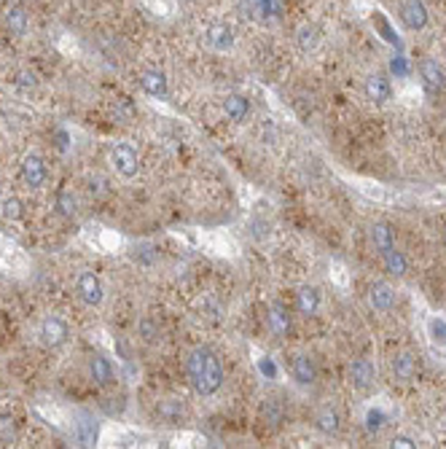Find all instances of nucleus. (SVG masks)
I'll return each mask as SVG.
<instances>
[{"instance_id":"2f4dec72","label":"nucleus","mask_w":446,"mask_h":449,"mask_svg":"<svg viewBox=\"0 0 446 449\" xmlns=\"http://www.w3.org/2000/svg\"><path fill=\"white\" fill-rule=\"evenodd\" d=\"M382 425H385V414L379 409H371L365 414V428L371 430V433H377V430H382Z\"/></svg>"},{"instance_id":"9d476101","label":"nucleus","mask_w":446,"mask_h":449,"mask_svg":"<svg viewBox=\"0 0 446 449\" xmlns=\"http://www.w3.org/2000/svg\"><path fill=\"white\" fill-rule=\"evenodd\" d=\"M368 304L374 307L377 312H390L395 307V288L385 283V280H377L374 286L368 288Z\"/></svg>"},{"instance_id":"f03ea898","label":"nucleus","mask_w":446,"mask_h":449,"mask_svg":"<svg viewBox=\"0 0 446 449\" xmlns=\"http://www.w3.org/2000/svg\"><path fill=\"white\" fill-rule=\"evenodd\" d=\"M110 164L116 167V172L124 175V178H135L138 170H140V156L138 151L129 143H119L113 151H110Z\"/></svg>"},{"instance_id":"ddd939ff","label":"nucleus","mask_w":446,"mask_h":449,"mask_svg":"<svg viewBox=\"0 0 446 449\" xmlns=\"http://www.w3.org/2000/svg\"><path fill=\"white\" fill-rule=\"evenodd\" d=\"M390 371H393V379H398V382H411L414 374H417V361H414V355H411V352H398V355L393 358V364H390Z\"/></svg>"},{"instance_id":"bb28decb","label":"nucleus","mask_w":446,"mask_h":449,"mask_svg":"<svg viewBox=\"0 0 446 449\" xmlns=\"http://www.w3.org/2000/svg\"><path fill=\"white\" fill-rule=\"evenodd\" d=\"M382 261H385V269L390 272V275H395V277H404L406 272H408V264H406L404 253L401 250H387V253H382Z\"/></svg>"},{"instance_id":"4be33fe9","label":"nucleus","mask_w":446,"mask_h":449,"mask_svg":"<svg viewBox=\"0 0 446 449\" xmlns=\"http://www.w3.org/2000/svg\"><path fill=\"white\" fill-rule=\"evenodd\" d=\"M296 43H299V49H302V51H315V49H317V43H320V27L304 22V24L296 30Z\"/></svg>"},{"instance_id":"0eeeda50","label":"nucleus","mask_w":446,"mask_h":449,"mask_svg":"<svg viewBox=\"0 0 446 449\" xmlns=\"http://www.w3.org/2000/svg\"><path fill=\"white\" fill-rule=\"evenodd\" d=\"M420 79L425 81V86L430 92H438L446 86V70L444 65L433 57H422L420 60Z\"/></svg>"},{"instance_id":"20e7f679","label":"nucleus","mask_w":446,"mask_h":449,"mask_svg":"<svg viewBox=\"0 0 446 449\" xmlns=\"http://www.w3.org/2000/svg\"><path fill=\"white\" fill-rule=\"evenodd\" d=\"M70 331H67V323L57 318V315H49L41 323V342L46 348H62L67 342Z\"/></svg>"},{"instance_id":"9b49d317","label":"nucleus","mask_w":446,"mask_h":449,"mask_svg":"<svg viewBox=\"0 0 446 449\" xmlns=\"http://www.w3.org/2000/svg\"><path fill=\"white\" fill-rule=\"evenodd\" d=\"M363 89H365V97L371 102H377V105H385L393 97V83L387 81L385 76H379V73H371L365 79Z\"/></svg>"},{"instance_id":"6e6552de","label":"nucleus","mask_w":446,"mask_h":449,"mask_svg":"<svg viewBox=\"0 0 446 449\" xmlns=\"http://www.w3.org/2000/svg\"><path fill=\"white\" fill-rule=\"evenodd\" d=\"M290 374H293V379H296V385H302V388H309V385H315V379H317V366H315V358L312 355H296L293 358V364H290Z\"/></svg>"},{"instance_id":"c85d7f7f","label":"nucleus","mask_w":446,"mask_h":449,"mask_svg":"<svg viewBox=\"0 0 446 449\" xmlns=\"http://www.w3.org/2000/svg\"><path fill=\"white\" fill-rule=\"evenodd\" d=\"M0 441H6V444L17 441V425H14L11 414H0Z\"/></svg>"},{"instance_id":"f8f14e48","label":"nucleus","mask_w":446,"mask_h":449,"mask_svg":"<svg viewBox=\"0 0 446 449\" xmlns=\"http://www.w3.org/2000/svg\"><path fill=\"white\" fill-rule=\"evenodd\" d=\"M76 439L81 447H94V441H97V423L89 411L76 414Z\"/></svg>"},{"instance_id":"423d86ee","label":"nucleus","mask_w":446,"mask_h":449,"mask_svg":"<svg viewBox=\"0 0 446 449\" xmlns=\"http://www.w3.org/2000/svg\"><path fill=\"white\" fill-rule=\"evenodd\" d=\"M79 296H81L83 302L89 307H97L102 304V299H105V291H102V283L100 277L94 275V272H81L79 275Z\"/></svg>"},{"instance_id":"cd10ccee","label":"nucleus","mask_w":446,"mask_h":449,"mask_svg":"<svg viewBox=\"0 0 446 449\" xmlns=\"http://www.w3.org/2000/svg\"><path fill=\"white\" fill-rule=\"evenodd\" d=\"M57 210H60V215H65V218H73L76 210H79L76 197H73L70 191H60V194H57Z\"/></svg>"},{"instance_id":"f3484780","label":"nucleus","mask_w":446,"mask_h":449,"mask_svg":"<svg viewBox=\"0 0 446 449\" xmlns=\"http://www.w3.org/2000/svg\"><path fill=\"white\" fill-rule=\"evenodd\" d=\"M207 43L215 49V51H229L234 46V33L229 24H213L207 30Z\"/></svg>"},{"instance_id":"f704fd0d","label":"nucleus","mask_w":446,"mask_h":449,"mask_svg":"<svg viewBox=\"0 0 446 449\" xmlns=\"http://www.w3.org/2000/svg\"><path fill=\"white\" fill-rule=\"evenodd\" d=\"M444 425H446V411H444Z\"/></svg>"},{"instance_id":"f257e3e1","label":"nucleus","mask_w":446,"mask_h":449,"mask_svg":"<svg viewBox=\"0 0 446 449\" xmlns=\"http://www.w3.org/2000/svg\"><path fill=\"white\" fill-rule=\"evenodd\" d=\"M185 371L188 382L197 395H215L223 385V366L218 355L210 348H194L185 358Z\"/></svg>"},{"instance_id":"5701e85b","label":"nucleus","mask_w":446,"mask_h":449,"mask_svg":"<svg viewBox=\"0 0 446 449\" xmlns=\"http://www.w3.org/2000/svg\"><path fill=\"white\" fill-rule=\"evenodd\" d=\"M339 423H342V420H339V411L333 407H320V411L315 414V425H317V430H320V433H328V436L339 430Z\"/></svg>"},{"instance_id":"dca6fc26","label":"nucleus","mask_w":446,"mask_h":449,"mask_svg":"<svg viewBox=\"0 0 446 449\" xmlns=\"http://www.w3.org/2000/svg\"><path fill=\"white\" fill-rule=\"evenodd\" d=\"M89 374H92L94 385H100V388L113 385V366H110L108 358H102V355H92V358H89Z\"/></svg>"},{"instance_id":"473e14b6","label":"nucleus","mask_w":446,"mask_h":449,"mask_svg":"<svg viewBox=\"0 0 446 449\" xmlns=\"http://www.w3.org/2000/svg\"><path fill=\"white\" fill-rule=\"evenodd\" d=\"M390 447H398V449H411L417 447V441L411 439V436H393V441H390Z\"/></svg>"},{"instance_id":"4468645a","label":"nucleus","mask_w":446,"mask_h":449,"mask_svg":"<svg viewBox=\"0 0 446 449\" xmlns=\"http://www.w3.org/2000/svg\"><path fill=\"white\" fill-rule=\"evenodd\" d=\"M296 307H299V312L304 318L317 315V309H320V291L315 286H302L299 293H296Z\"/></svg>"},{"instance_id":"39448f33","label":"nucleus","mask_w":446,"mask_h":449,"mask_svg":"<svg viewBox=\"0 0 446 449\" xmlns=\"http://www.w3.org/2000/svg\"><path fill=\"white\" fill-rule=\"evenodd\" d=\"M401 22H404L408 30H422L427 27V6L422 0H401Z\"/></svg>"},{"instance_id":"aec40b11","label":"nucleus","mask_w":446,"mask_h":449,"mask_svg":"<svg viewBox=\"0 0 446 449\" xmlns=\"http://www.w3.org/2000/svg\"><path fill=\"white\" fill-rule=\"evenodd\" d=\"M371 240H374V245H377V250H379V256L387 253V250H393V247H395L393 226L387 224V221H377V224L371 226Z\"/></svg>"},{"instance_id":"7c9ffc66","label":"nucleus","mask_w":446,"mask_h":449,"mask_svg":"<svg viewBox=\"0 0 446 449\" xmlns=\"http://www.w3.org/2000/svg\"><path fill=\"white\" fill-rule=\"evenodd\" d=\"M22 213H24V210H22V202L17 197H8V199L3 202V215H6L8 221H19Z\"/></svg>"},{"instance_id":"c756f323","label":"nucleus","mask_w":446,"mask_h":449,"mask_svg":"<svg viewBox=\"0 0 446 449\" xmlns=\"http://www.w3.org/2000/svg\"><path fill=\"white\" fill-rule=\"evenodd\" d=\"M138 328H140V336L145 339V342H156V339L162 336V331H159V326H156V323H154L151 318H142L140 326H138Z\"/></svg>"},{"instance_id":"6ab92c4d","label":"nucleus","mask_w":446,"mask_h":449,"mask_svg":"<svg viewBox=\"0 0 446 449\" xmlns=\"http://www.w3.org/2000/svg\"><path fill=\"white\" fill-rule=\"evenodd\" d=\"M261 417H264L266 425H272V428H280V423L285 420L283 401H280L277 395H266L264 404H261Z\"/></svg>"},{"instance_id":"b1692460","label":"nucleus","mask_w":446,"mask_h":449,"mask_svg":"<svg viewBox=\"0 0 446 449\" xmlns=\"http://www.w3.org/2000/svg\"><path fill=\"white\" fill-rule=\"evenodd\" d=\"M269 326L277 336H285L290 331V315L283 304H272L269 307Z\"/></svg>"},{"instance_id":"412c9836","label":"nucleus","mask_w":446,"mask_h":449,"mask_svg":"<svg viewBox=\"0 0 446 449\" xmlns=\"http://www.w3.org/2000/svg\"><path fill=\"white\" fill-rule=\"evenodd\" d=\"M156 411H159V417H162L164 423H172V425H178V423L185 420V404L178 401V398H164L162 404L156 407Z\"/></svg>"},{"instance_id":"a878e982","label":"nucleus","mask_w":446,"mask_h":449,"mask_svg":"<svg viewBox=\"0 0 446 449\" xmlns=\"http://www.w3.org/2000/svg\"><path fill=\"white\" fill-rule=\"evenodd\" d=\"M6 24H8V30L14 35H24L27 33V11L22 6H11L6 11Z\"/></svg>"},{"instance_id":"1a4fd4ad","label":"nucleus","mask_w":446,"mask_h":449,"mask_svg":"<svg viewBox=\"0 0 446 449\" xmlns=\"http://www.w3.org/2000/svg\"><path fill=\"white\" fill-rule=\"evenodd\" d=\"M22 178L30 188H41L46 183V164L38 154H27L22 159Z\"/></svg>"},{"instance_id":"393cba45","label":"nucleus","mask_w":446,"mask_h":449,"mask_svg":"<svg viewBox=\"0 0 446 449\" xmlns=\"http://www.w3.org/2000/svg\"><path fill=\"white\" fill-rule=\"evenodd\" d=\"M427 336H430V345L438 350L446 348V318L441 315H433L427 320Z\"/></svg>"},{"instance_id":"a211bd4d","label":"nucleus","mask_w":446,"mask_h":449,"mask_svg":"<svg viewBox=\"0 0 446 449\" xmlns=\"http://www.w3.org/2000/svg\"><path fill=\"white\" fill-rule=\"evenodd\" d=\"M140 86L151 97H167V76L162 70H145L140 76Z\"/></svg>"},{"instance_id":"7ed1b4c3","label":"nucleus","mask_w":446,"mask_h":449,"mask_svg":"<svg viewBox=\"0 0 446 449\" xmlns=\"http://www.w3.org/2000/svg\"><path fill=\"white\" fill-rule=\"evenodd\" d=\"M349 382L355 390H371L377 382V366L368 361V358H355L349 364Z\"/></svg>"},{"instance_id":"72a5a7b5","label":"nucleus","mask_w":446,"mask_h":449,"mask_svg":"<svg viewBox=\"0 0 446 449\" xmlns=\"http://www.w3.org/2000/svg\"><path fill=\"white\" fill-rule=\"evenodd\" d=\"M261 371L264 374H269V377H274V366H272V361L266 358V361H261Z\"/></svg>"},{"instance_id":"2eb2a0df","label":"nucleus","mask_w":446,"mask_h":449,"mask_svg":"<svg viewBox=\"0 0 446 449\" xmlns=\"http://www.w3.org/2000/svg\"><path fill=\"white\" fill-rule=\"evenodd\" d=\"M223 113L231 119V122L242 124L247 116H250V100L242 97V95H229L223 100Z\"/></svg>"}]
</instances>
